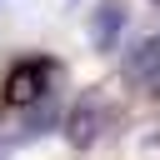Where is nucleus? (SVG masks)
Returning <instances> with one entry per match:
<instances>
[{
	"mask_svg": "<svg viewBox=\"0 0 160 160\" xmlns=\"http://www.w3.org/2000/svg\"><path fill=\"white\" fill-rule=\"evenodd\" d=\"M155 70H160V35H145V40L125 55V75L140 80V75H155Z\"/></svg>",
	"mask_w": 160,
	"mask_h": 160,
	"instance_id": "4",
	"label": "nucleus"
},
{
	"mask_svg": "<svg viewBox=\"0 0 160 160\" xmlns=\"http://www.w3.org/2000/svg\"><path fill=\"white\" fill-rule=\"evenodd\" d=\"M50 75L55 65L50 60H15L10 75H5V105H35L50 95Z\"/></svg>",
	"mask_w": 160,
	"mask_h": 160,
	"instance_id": "1",
	"label": "nucleus"
},
{
	"mask_svg": "<svg viewBox=\"0 0 160 160\" xmlns=\"http://www.w3.org/2000/svg\"><path fill=\"white\" fill-rule=\"evenodd\" d=\"M100 130H105V100H100V95H80V105H75L70 120H65L70 145H75V150H90V145L100 140Z\"/></svg>",
	"mask_w": 160,
	"mask_h": 160,
	"instance_id": "2",
	"label": "nucleus"
},
{
	"mask_svg": "<svg viewBox=\"0 0 160 160\" xmlns=\"http://www.w3.org/2000/svg\"><path fill=\"white\" fill-rule=\"evenodd\" d=\"M150 90H155V95H160V70H155V75H150Z\"/></svg>",
	"mask_w": 160,
	"mask_h": 160,
	"instance_id": "6",
	"label": "nucleus"
},
{
	"mask_svg": "<svg viewBox=\"0 0 160 160\" xmlns=\"http://www.w3.org/2000/svg\"><path fill=\"white\" fill-rule=\"evenodd\" d=\"M65 5H75V0H65Z\"/></svg>",
	"mask_w": 160,
	"mask_h": 160,
	"instance_id": "7",
	"label": "nucleus"
},
{
	"mask_svg": "<svg viewBox=\"0 0 160 160\" xmlns=\"http://www.w3.org/2000/svg\"><path fill=\"white\" fill-rule=\"evenodd\" d=\"M10 150H15V140H0V160H10Z\"/></svg>",
	"mask_w": 160,
	"mask_h": 160,
	"instance_id": "5",
	"label": "nucleus"
},
{
	"mask_svg": "<svg viewBox=\"0 0 160 160\" xmlns=\"http://www.w3.org/2000/svg\"><path fill=\"white\" fill-rule=\"evenodd\" d=\"M125 25H130V5L125 0H100L90 10V45L95 50H115L120 35H125Z\"/></svg>",
	"mask_w": 160,
	"mask_h": 160,
	"instance_id": "3",
	"label": "nucleus"
}]
</instances>
